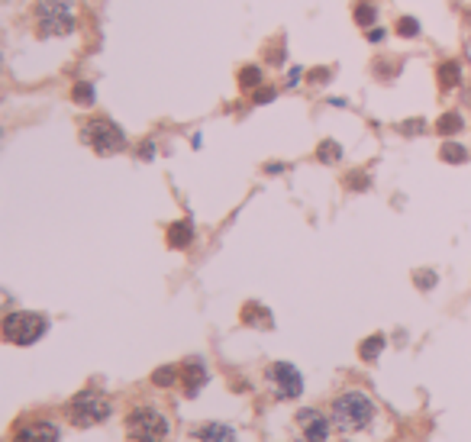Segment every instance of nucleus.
Here are the masks:
<instances>
[{
	"label": "nucleus",
	"mask_w": 471,
	"mask_h": 442,
	"mask_svg": "<svg viewBox=\"0 0 471 442\" xmlns=\"http://www.w3.org/2000/svg\"><path fill=\"white\" fill-rule=\"evenodd\" d=\"M375 420V400L365 390H345L332 400V426L343 432H358Z\"/></svg>",
	"instance_id": "nucleus-1"
},
{
	"label": "nucleus",
	"mask_w": 471,
	"mask_h": 442,
	"mask_svg": "<svg viewBox=\"0 0 471 442\" xmlns=\"http://www.w3.org/2000/svg\"><path fill=\"white\" fill-rule=\"evenodd\" d=\"M78 26L75 0H39L36 3V30L43 39L71 36Z\"/></svg>",
	"instance_id": "nucleus-2"
},
{
	"label": "nucleus",
	"mask_w": 471,
	"mask_h": 442,
	"mask_svg": "<svg viewBox=\"0 0 471 442\" xmlns=\"http://www.w3.org/2000/svg\"><path fill=\"white\" fill-rule=\"evenodd\" d=\"M172 432V423L155 407H136L126 417V436L133 442H165Z\"/></svg>",
	"instance_id": "nucleus-3"
},
{
	"label": "nucleus",
	"mask_w": 471,
	"mask_h": 442,
	"mask_svg": "<svg viewBox=\"0 0 471 442\" xmlns=\"http://www.w3.org/2000/svg\"><path fill=\"white\" fill-rule=\"evenodd\" d=\"M45 323L43 313H32V310H13V313L3 316V339L13 342V346H32L45 336Z\"/></svg>",
	"instance_id": "nucleus-4"
},
{
	"label": "nucleus",
	"mask_w": 471,
	"mask_h": 442,
	"mask_svg": "<svg viewBox=\"0 0 471 442\" xmlns=\"http://www.w3.org/2000/svg\"><path fill=\"white\" fill-rule=\"evenodd\" d=\"M110 397L107 394H100V390H81V394H75L71 397V404H68V417H71V423L75 426H81V430H87V426H97V423H104L110 417Z\"/></svg>",
	"instance_id": "nucleus-5"
},
{
	"label": "nucleus",
	"mask_w": 471,
	"mask_h": 442,
	"mask_svg": "<svg viewBox=\"0 0 471 442\" xmlns=\"http://www.w3.org/2000/svg\"><path fill=\"white\" fill-rule=\"evenodd\" d=\"M81 136H84V142L94 152H100V155H113V152H123V146H126V136H123V129L110 120V116H94V120H87L84 129H81Z\"/></svg>",
	"instance_id": "nucleus-6"
},
{
	"label": "nucleus",
	"mask_w": 471,
	"mask_h": 442,
	"mask_svg": "<svg viewBox=\"0 0 471 442\" xmlns=\"http://www.w3.org/2000/svg\"><path fill=\"white\" fill-rule=\"evenodd\" d=\"M268 384L271 390L278 394V400H297L303 394V378H300V371L290 365V362H275V365H268L265 371Z\"/></svg>",
	"instance_id": "nucleus-7"
},
{
	"label": "nucleus",
	"mask_w": 471,
	"mask_h": 442,
	"mask_svg": "<svg viewBox=\"0 0 471 442\" xmlns=\"http://www.w3.org/2000/svg\"><path fill=\"white\" fill-rule=\"evenodd\" d=\"M297 430L307 442H326L332 432V420H326L313 407H303V410H297Z\"/></svg>",
	"instance_id": "nucleus-8"
},
{
	"label": "nucleus",
	"mask_w": 471,
	"mask_h": 442,
	"mask_svg": "<svg viewBox=\"0 0 471 442\" xmlns=\"http://www.w3.org/2000/svg\"><path fill=\"white\" fill-rule=\"evenodd\" d=\"M58 426L52 420H32V423H23L20 430L13 432L10 442H58Z\"/></svg>",
	"instance_id": "nucleus-9"
},
{
	"label": "nucleus",
	"mask_w": 471,
	"mask_h": 442,
	"mask_svg": "<svg viewBox=\"0 0 471 442\" xmlns=\"http://www.w3.org/2000/svg\"><path fill=\"white\" fill-rule=\"evenodd\" d=\"M181 384H184V394L187 397H197L200 388L207 384V365L200 358H187L181 365Z\"/></svg>",
	"instance_id": "nucleus-10"
},
{
	"label": "nucleus",
	"mask_w": 471,
	"mask_h": 442,
	"mask_svg": "<svg viewBox=\"0 0 471 442\" xmlns=\"http://www.w3.org/2000/svg\"><path fill=\"white\" fill-rule=\"evenodd\" d=\"M194 436L200 442H236V430L229 423H200Z\"/></svg>",
	"instance_id": "nucleus-11"
},
{
	"label": "nucleus",
	"mask_w": 471,
	"mask_h": 442,
	"mask_svg": "<svg viewBox=\"0 0 471 442\" xmlns=\"http://www.w3.org/2000/svg\"><path fill=\"white\" fill-rule=\"evenodd\" d=\"M194 243V226L191 220H178L168 226V245L172 249H187Z\"/></svg>",
	"instance_id": "nucleus-12"
},
{
	"label": "nucleus",
	"mask_w": 471,
	"mask_h": 442,
	"mask_svg": "<svg viewBox=\"0 0 471 442\" xmlns=\"http://www.w3.org/2000/svg\"><path fill=\"white\" fill-rule=\"evenodd\" d=\"M436 81H439L442 91H452V87L461 85V65L459 62H442L436 68Z\"/></svg>",
	"instance_id": "nucleus-13"
},
{
	"label": "nucleus",
	"mask_w": 471,
	"mask_h": 442,
	"mask_svg": "<svg viewBox=\"0 0 471 442\" xmlns=\"http://www.w3.org/2000/svg\"><path fill=\"white\" fill-rule=\"evenodd\" d=\"M461 126H465L461 113H442L439 120H436V129H439V136H455V133H461Z\"/></svg>",
	"instance_id": "nucleus-14"
},
{
	"label": "nucleus",
	"mask_w": 471,
	"mask_h": 442,
	"mask_svg": "<svg viewBox=\"0 0 471 442\" xmlns=\"http://www.w3.org/2000/svg\"><path fill=\"white\" fill-rule=\"evenodd\" d=\"M178 378H181V368H178V365H161V368L152 371V384H159V388H172Z\"/></svg>",
	"instance_id": "nucleus-15"
},
{
	"label": "nucleus",
	"mask_w": 471,
	"mask_h": 442,
	"mask_svg": "<svg viewBox=\"0 0 471 442\" xmlns=\"http://www.w3.org/2000/svg\"><path fill=\"white\" fill-rule=\"evenodd\" d=\"M381 349H384V336H381V333H375V336H368L362 346H358V355H362L365 362H375V358L381 355Z\"/></svg>",
	"instance_id": "nucleus-16"
},
{
	"label": "nucleus",
	"mask_w": 471,
	"mask_h": 442,
	"mask_svg": "<svg viewBox=\"0 0 471 442\" xmlns=\"http://www.w3.org/2000/svg\"><path fill=\"white\" fill-rule=\"evenodd\" d=\"M439 158L449 162V165H461V162H468V148L459 146V142H446V146L439 148Z\"/></svg>",
	"instance_id": "nucleus-17"
},
{
	"label": "nucleus",
	"mask_w": 471,
	"mask_h": 442,
	"mask_svg": "<svg viewBox=\"0 0 471 442\" xmlns=\"http://www.w3.org/2000/svg\"><path fill=\"white\" fill-rule=\"evenodd\" d=\"M262 85V68L258 65H246L242 71H239V87H246V91H255Z\"/></svg>",
	"instance_id": "nucleus-18"
},
{
	"label": "nucleus",
	"mask_w": 471,
	"mask_h": 442,
	"mask_svg": "<svg viewBox=\"0 0 471 442\" xmlns=\"http://www.w3.org/2000/svg\"><path fill=\"white\" fill-rule=\"evenodd\" d=\"M317 158H320L323 165H332V162H339L343 158V146L339 142H332V139H326L320 146V152H317Z\"/></svg>",
	"instance_id": "nucleus-19"
},
{
	"label": "nucleus",
	"mask_w": 471,
	"mask_h": 442,
	"mask_svg": "<svg viewBox=\"0 0 471 442\" xmlns=\"http://www.w3.org/2000/svg\"><path fill=\"white\" fill-rule=\"evenodd\" d=\"M71 100H75V104H81V107H91V104H94V87L87 85V81L75 85V87H71Z\"/></svg>",
	"instance_id": "nucleus-20"
},
{
	"label": "nucleus",
	"mask_w": 471,
	"mask_h": 442,
	"mask_svg": "<svg viewBox=\"0 0 471 442\" xmlns=\"http://www.w3.org/2000/svg\"><path fill=\"white\" fill-rule=\"evenodd\" d=\"M397 36H400V39H417L420 23L413 20V16H400V20H397Z\"/></svg>",
	"instance_id": "nucleus-21"
},
{
	"label": "nucleus",
	"mask_w": 471,
	"mask_h": 442,
	"mask_svg": "<svg viewBox=\"0 0 471 442\" xmlns=\"http://www.w3.org/2000/svg\"><path fill=\"white\" fill-rule=\"evenodd\" d=\"M375 20H378V10L371 7V3H358V7H355V23H358V26H365V30H368Z\"/></svg>",
	"instance_id": "nucleus-22"
},
{
	"label": "nucleus",
	"mask_w": 471,
	"mask_h": 442,
	"mask_svg": "<svg viewBox=\"0 0 471 442\" xmlns=\"http://www.w3.org/2000/svg\"><path fill=\"white\" fill-rule=\"evenodd\" d=\"M275 97H278L275 87H255V97H252V100H255V104H271Z\"/></svg>",
	"instance_id": "nucleus-23"
},
{
	"label": "nucleus",
	"mask_w": 471,
	"mask_h": 442,
	"mask_svg": "<svg viewBox=\"0 0 471 442\" xmlns=\"http://www.w3.org/2000/svg\"><path fill=\"white\" fill-rule=\"evenodd\" d=\"M413 281H417L423 291H429V287L436 285V272H417V274H413Z\"/></svg>",
	"instance_id": "nucleus-24"
},
{
	"label": "nucleus",
	"mask_w": 471,
	"mask_h": 442,
	"mask_svg": "<svg viewBox=\"0 0 471 442\" xmlns=\"http://www.w3.org/2000/svg\"><path fill=\"white\" fill-rule=\"evenodd\" d=\"M345 184H349L352 190H365V188H368V178H365L362 171H352V175L345 178Z\"/></svg>",
	"instance_id": "nucleus-25"
},
{
	"label": "nucleus",
	"mask_w": 471,
	"mask_h": 442,
	"mask_svg": "<svg viewBox=\"0 0 471 442\" xmlns=\"http://www.w3.org/2000/svg\"><path fill=\"white\" fill-rule=\"evenodd\" d=\"M258 316H268V313L262 310V307H255V304H249L246 310H242V320H246V323H252V320H258ZM252 327H255V323H252Z\"/></svg>",
	"instance_id": "nucleus-26"
},
{
	"label": "nucleus",
	"mask_w": 471,
	"mask_h": 442,
	"mask_svg": "<svg viewBox=\"0 0 471 442\" xmlns=\"http://www.w3.org/2000/svg\"><path fill=\"white\" fill-rule=\"evenodd\" d=\"M400 129H404V133H423V120H407Z\"/></svg>",
	"instance_id": "nucleus-27"
},
{
	"label": "nucleus",
	"mask_w": 471,
	"mask_h": 442,
	"mask_svg": "<svg viewBox=\"0 0 471 442\" xmlns=\"http://www.w3.org/2000/svg\"><path fill=\"white\" fill-rule=\"evenodd\" d=\"M268 175H278V171H288V165H278V162H271V165H265Z\"/></svg>",
	"instance_id": "nucleus-28"
},
{
	"label": "nucleus",
	"mask_w": 471,
	"mask_h": 442,
	"mask_svg": "<svg viewBox=\"0 0 471 442\" xmlns=\"http://www.w3.org/2000/svg\"><path fill=\"white\" fill-rule=\"evenodd\" d=\"M368 39H371V43H378V39H384V30H368Z\"/></svg>",
	"instance_id": "nucleus-29"
},
{
	"label": "nucleus",
	"mask_w": 471,
	"mask_h": 442,
	"mask_svg": "<svg viewBox=\"0 0 471 442\" xmlns=\"http://www.w3.org/2000/svg\"><path fill=\"white\" fill-rule=\"evenodd\" d=\"M300 81V68H290V78H288V85H297Z\"/></svg>",
	"instance_id": "nucleus-30"
},
{
	"label": "nucleus",
	"mask_w": 471,
	"mask_h": 442,
	"mask_svg": "<svg viewBox=\"0 0 471 442\" xmlns=\"http://www.w3.org/2000/svg\"><path fill=\"white\" fill-rule=\"evenodd\" d=\"M152 148H155V146H152V142H146V146H142V158H152Z\"/></svg>",
	"instance_id": "nucleus-31"
}]
</instances>
